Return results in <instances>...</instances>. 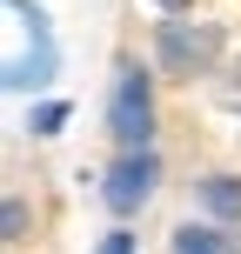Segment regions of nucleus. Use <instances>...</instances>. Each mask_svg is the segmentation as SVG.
Instances as JSON below:
<instances>
[{
	"mask_svg": "<svg viewBox=\"0 0 241 254\" xmlns=\"http://www.w3.org/2000/svg\"><path fill=\"white\" fill-rule=\"evenodd\" d=\"M154 181H161V161H154L148 147H141V154H121V161L107 167V181H101V201L114 207V214H134V207L154 194Z\"/></svg>",
	"mask_w": 241,
	"mask_h": 254,
	"instance_id": "obj_2",
	"label": "nucleus"
},
{
	"mask_svg": "<svg viewBox=\"0 0 241 254\" xmlns=\"http://www.w3.org/2000/svg\"><path fill=\"white\" fill-rule=\"evenodd\" d=\"M20 228H27V207H20V201H7V241H20Z\"/></svg>",
	"mask_w": 241,
	"mask_h": 254,
	"instance_id": "obj_8",
	"label": "nucleus"
},
{
	"mask_svg": "<svg viewBox=\"0 0 241 254\" xmlns=\"http://www.w3.org/2000/svg\"><path fill=\"white\" fill-rule=\"evenodd\" d=\"M174 254H235L221 228H174Z\"/></svg>",
	"mask_w": 241,
	"mask_h": 254,
	"instance_id": "obj_5",
	"label": "nucleus"
},
{
	"mask_svg": "<svg viewBox=\"0 0 241 254\" xmlns=\"http://www.w3.org/2000/svg\"><path fill=\"white\" fill-rule=\"evenodd\" d=\"M161 7H181V0H161Z\"/></svg>",
	"mask_w": 241,
	"mask_h": 254,
	"instance_id": "obj_9",
	"label": "nucleus"
},
{
	"mask_svg": "<svg viewBox=\"0 0 241 254\" xmlns=\"http://www.w3.org/2000/svg\"><path fill=\"white\" fill-rule=\"evenodd\" d=\"M27 127H34V134H61V127H67V107H61V101L34 107V121H27Z\"/></svg>",
	"mask_w": 241,
	"mask_h": 254,
	"instance_id": "obj_6",
	"label": "nucleus"
},
{
	"mask_svg": "<svg viewBox=\"0 0 241 254\" xmlns=\"http://www.w3.org/2000/svg\"><path fill=\"white\" fill-rule=\"evenodd\" d=\"M161 61L194 74V67L215 61V27H188V20H161Z\"/></svg>",
	"mask_w": 241,
	"mask_h": 254,
	"instance_id": "obj_3",
	"label": "nucleus"
},
{
	"mask_svg": "<svg viewBox=\"0 0 241 254\" xmlns=\"http://www.w3.org/2000/svg\"><path fill=\"white\" fill-rule=\"evenodd\" d=\"M94 254H134V234H101V248Z\"/></svg>",
	"mask_w": 241,
	"mask_h": 254,
	"instance_id": "obj_7",
	"label": "nucleus"
},
{
	"mask_svg": "<svg viewBox=\"0 0 241 254\" xmlns=\"http://www.w3.org/2000/svg\"><path fill=\"white\" fill-rule=\"evenodd\" d=\"M107 134L121 140V154H141L154 134V94H148V74H141L134 61L121 67L114 80V101H107Z\"/></svg>",
	"mask_w": 241,
	"mask_h": 254,
	"instance_id": "obj_1",
	"label": "nucleus"
},
{
	"mask_svg": "<svg viewBox=\"0 0 241 254\" xmlns=\"http://www.w3.org/2000/svg\"><path fill=\"white\" fill-rule=\"evenodd\" d=\"M201 201L215 207L221 221H241V181H235V174H208V181H201Z\"/></svg>",
	"mask_w": 241,
	"mask_h": 254,
	"instance_id": "obj_4",
	"label": "nucleus"
}]
</instances>
